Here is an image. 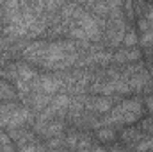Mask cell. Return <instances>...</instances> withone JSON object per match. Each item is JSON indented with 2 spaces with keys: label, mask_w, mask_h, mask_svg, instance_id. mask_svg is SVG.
<instances>
[{
  "label": "cell",
  "mask_w": 153,
  "mask_h": 152,
  "mask_svg": "<svg viewBox=\"0 0 153 152\" xmlns=\"http://www.w3.org/2000/svg\"><path fill=\"white\" fill-rule=\"evenodd\" d=\"M143 113V106L139 100H123L117 108H114V111L111 114V118L107 122H119V123H132L135 122ZM103 120V125L107 123Z\"/></svg>",
  "instance_id": "cell-1"
},
{
  "label": "cell",
  "mask_w": 153,
  "mask_h": 152,
  "mask_svg": "<svg viewBox=\"0 0 153 152\" xmlns=\"http://www.w3.org/2000/svg\"><path fill=\"white\" fill-rule=\"evenodd\" d=\"M112 106V100L111 99H105V97H100V99H93L87 102V108H91L93 111H98V113H103V111H109Z\"/></svg>",
  "instance_id": "cell-2"
},
{
  "label": "cell",
  "mask_w": 153,
  "mask_h": 152,
  "mask_svg": "<svg viewBox=\"0 0 153 152\" xmlns=\"http://www.w3.org/2000/svg\"><path fill=\"white\" fill-rule=\"evenodd\" d=\"M16 97V91L9 86V84H5V81H2L0 79V99H7V100H13Z\"/></svg>",
  "instance_id": "cell-3"
},
{
  "label": "cell",
  "mask_w": 153,
  "mask_h": 152,
  "mask_svg": "<svg viewBox=\"0 0 153 152\" xmlns=\"http://www.w3.org/2000/svg\"><path fill=\"white\" fill-rule=\"evenodd\" d=\"M117 61H132V59H139V52H132V50H126V52H121L116 56Z\"/></svg>",
  "instance_id": "cell-4"
},
{
  "label": "cell",
  "mask_w": 153,
  "mask_h": 152,
  "mask_svg": "<svg viewBox=\"0 0 153 152\" xmlns=\"http://www.w3.org/2000/svg\"><path fill=\"white\" fill-rule=\"evenodd\" d=\"M98 138L102 141H112L116 138V131H111V129H102L98 131Z\"/></svg>",
  "instance_id": "cell-5"
},
{
  "label": "cell",
  "mask_w": 153,
  "mask_h": 152,
  "mask_svg": "<svg viewBox=\"0 0 153 152\" xmlns=\"http://www.w3.org/2000/svg\"><path fill=\"white\" fill-rule=\"evenodd\" d=\"M123 43L126 45V47H132L135 41H137V36H135V32H132V31H128V32H125V36H123Z\"/></svg>",
  "instance_id": "cell-6"
},
{
  "label": "cell",
  "mask_w": 153,
  "mask_h": 152,
  "mask_svg": "<svg viewBox=\"0 0 153 152\" xmlns=\"http://www.w3.org/2000/svg\"><path fill=\"white\" fill-rule=\"evenodd\" d=\"M137 149H153V138L144 141V143H141V145H137Z\"/></svg>",
  "instance_id": "cell-7"
},
{
  "label": "cell",
  "mask_w": 153,
  "mask_h": 152,
  "mask_svg": "<svg viewBox=\"0 0 153 152\" xmlns=\"http://www.w3.org/2000/svg\"><path fill=\"white\" fill-rule=\"evenodd\" d=\"M146 108H148V111L153 113V95H148L146 97Z\"/></svg>",
  "instance_id": "cell-8"
},
{
  "label": "cell",
  "mask_w": 153,
  "mask_h": 152,
  "mask_svg": "<svg viewBox=\"0 0 153 152\" xmlns=\"http://www.w3.org/2000/svg\"><path fill=\"white\" fill-rule=\"evenodd\" d=\"M80 2H82V0H80Z\"/></svg>",
  "instance_id": "cell-9"
}]
</instances>
